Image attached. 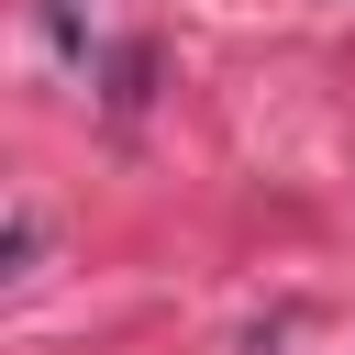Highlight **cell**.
Returning a JSON list of instances; mask_svg holds the SVG:
<instances>
[]
</instances>
